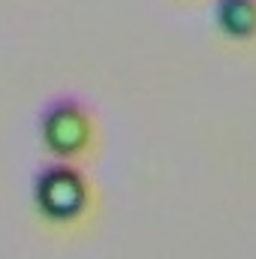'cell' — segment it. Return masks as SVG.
Segmentation results:
<instances>
[{
    "mask_svg": "<svg viewBox=\"0 0 256 259\" xmlns=\"http://www.w3.org/2000/svg\"><path fill=\"white\" fill-rule=\"evenodd\" d=\"M30 202H33V214L46 226L75 229V226L88 223L94 202H97V190L78 160L52 157L46 166H39L33 172Z\"/></svg>",
    "mask_w": 256,
    "mask_h": 259,
    "instance_id": "obj_1",
    "label": "cell"
},
{
    "mask_svg": "<svg viewBox=\"0 0 256 259\" xmlns=\"http://www.w3.org/2000/svg\"><path fill=\"white\" fill-rule=\"evenodd\" d=\"M36 136L49 157L81 163L84 157L94 154L100 139L97 112L88 100L75 94H58L42 103L36 115Z\"/></svg>",
    "mask_w": 256,
    "mask_h": 259,
    "instance_id": "obj_2",
    "label": "cell"
},
{
    "mask_svg": "<svg viewBox=\"0 0 256 259\" xmlns=\"http://www.w3.org/2000/svg\"><path fill=\"white\" fill-rule=\"evenodd\" d=\"M211 21L214 30L232 46L256 42V0H214Z\"/></svg>",
    "mask_w": 256,
    "mask_h": 259,
    "instance_id": "obj_3",
    "label": "cell"
}]
</instances>
